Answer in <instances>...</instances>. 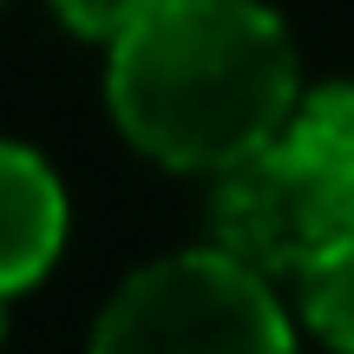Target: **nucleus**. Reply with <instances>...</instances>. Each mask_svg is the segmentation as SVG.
<instances>
[{"mask_svg":"<svg viewBox=\"0 0 354 354\" xmlns=\"http://www.w3.org/2000/svg\"><path fill=\"white\" fill-rule=\"evenodd\" d=\"M112 118L171 171H223L282 131L295 46L256 0H158L112 39Z\"/></svg>","mask_w":354,"mask_h":354,"instance_id":"nucleus-1","label":"nucleus"},{"mask_svg":"<svg viewBox=\"0 0 354 354\" xmlns=\"http://www.w3.org/2000/svg\"><path fill=\"white\" fill-rule=\"evenodd\" d=\"M92 354H295V342L269 276L230 250H184L112 295Z\"/></svg>","mask_w":354,"mask_h":354,"instance_id":"nucleus-2","label":"nucleus"},{"mask_svg":"<svg viewBox=\"0 0 354 354\" xmlns=\"http://www.w3.org/2000/svg\"><path fill=\"white\" fill-rule=\"evenodd\" d=\"M210 223L216 250L250 263L256 276H289V269L302 276L335 243L354 236V177L269 138L250 158L223 165Z\"/></svg>","mask_w":354,"mask_h":354,"instance_id":"nucleus-3","label":"nucleus"},{"mask_svg":"<svg viewBox=\"0 0 354 354\" xmlns=\"http://www.w3.org/2000/svg\"><path fill=\"white\" fill-rule=\"evenodd\" d=\"M66 243V190L46 158L0 145V289H33Z\"/></svg>","mask_w":354,"mask_h":354,"instance_id":"nucleus-4","label":"nucleus"},{"mask_svg":"<svg viewBox=\"0 0 354 354\" xmlns=\"http://www.w3.org/2000/svg\"><path fill=\"white\" fill-rule=\"evenodd\" d=\"M276 138L289 145V151L315 158V165L354 177V86H322V92H308L302 105H289V125H282Z\"/></svg>","mask_w":354,"mask_h":354,"instance_id":"nucleus-5","label":"nucleus"},{"mask_svg":"<svg viewBox=\"0 0 354 354\" xmlns=\"http://www.w3.org/2000/svg\"><path fill=\"white\" fill-rule=\"evenodd\" d=\"M302 315L328 348L354 354V236L302 269Z\"/></svg>","mask_w":354,"mask_h":354,"instance_id":"nucleus-6","label":"nucleus"},{"mask_svg":"<svg viewBox=\"0 0 354 354\" xmlns=\"http://www.w3.org/2000/svg\"><path fill=\"white\" fill-rule=\"evenodd\" d=\"M53 7H59V20L73 26V33L105 39V46H112V39L125 33V26H138L158 0H53Z\"/></svg>","mask_w":354,"mask_h":354,"instance_id":"nucleus-7","label":"nucleus"},{"mask_svg":"<svg viewBox=\"0 0 354 354\" xmlns=\"http://www.w3.org/2000/svg\"><path fill=\"white\" fill-rule=\"evenodd\" d=\"M0 302H7V289H0Z\"/></svg>","mask_w":354,"mask_h":354,"instance_id":"nucleus-8","label":"nucleus"}]
</instances>
